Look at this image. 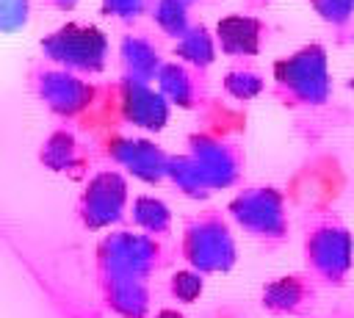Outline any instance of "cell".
Returning <instances> with one entry per match:
<instances>
[{
	"mask_svg": "<svg viewBox=\"0 0 354 318\" xmlns=\"http://www.w3.org/2000/svg\"><path fill=\"white\" fill-rule=\"evenodd\" d=\"M307 265L329 285H340L351 265V235L340 224H321L307 235Z\"/></svg>",
	"mask_w": 354,
	"mask_h": 318,
	"instance_id": "1",
	"label": "cell"
},
{
	"mask_svg": "<svg viewBox=\"0 0 354 318\" xmlns=\"http://www.w3.org/2000/svg\"><path fill=\"white\" fill-rule=\"evenodd\" d=\"M185 246H188V257L205 271L227 268L232 260V243L218 221H199L196 227H191Z\"/></svg>",
	"mask_w": 354,
	"mask_h": 318,
	"instance_id": "2",
	"label": "cell"
},
{
	"mask_svg": "<svg viewBox=\"0 0 354 318\" xmlns=\"http://www.w3.org/2000/svg\"><path fill=\"white\" fill-rule=\"evenodd\" d=\"M263 304L277 315H299L313 304V288L296 277H285L266 288Z\"/></svg>",
	"mask_w": 354,
	"mask_h": 318,
	"instance_id": "3",
	"label": "cell"
},
{
	"mask_svg": "<svg viewBox=\"0 0 354 318\" xmlns=\"http://www.w3.org/2000/svg\"><path fill=\"white\" fill-rule=\"evenodd\" d=\"M238 218L260 235H282L285 224H282V213L277 199L271 196H249L238 205Z\"/></svg>",
	"mask_w": 354,
	"mask_h": 318,
	"instance_id": "4",
	"label": "cell"
},
{
	"mask_svg": "<svg viewBox=\"0 0 354 318\" xmlns=\"http://www.w3.org/2000/svg\"><path fill=\"white\" fill-rule=\"evenodd\" d=\"M171 293L183 301H194L202 293V279L196 274H177L171 282Z\"/></svg>",
	"mask_w": 354,
	"mask_h": 318,
	"instance_id": "5",
	"label": "cell"
},
{
	"mask_svg": "<svg viewBox=\"0 0 354 318\" xmlns=\"http://www.w3.org/2000/svg\"><path fill=\"white\" fill-rule=\"evenodd\" d=\"M25 22V0H0V30H11Z\"/></svg>",
	"mask_w": 354,
	"mask_h": 318,
	"instance_id": "6",
	"label": "cell"
},
{
	"mask_svg": "<svg viewBox=\"0 0 354 318\" xmlns=\"http://www.w3.org/2000/svg\"><path fill=\"white\" fill-rule=\"evenodd\" d=\"M158 318H183V315L174 312V310H163V312H158Z\"/></svg>",
	"mask_w": 354,
	"mask_h": 318,
	"instance_id": "7",
	"label": "cell"
}]
</instances>
